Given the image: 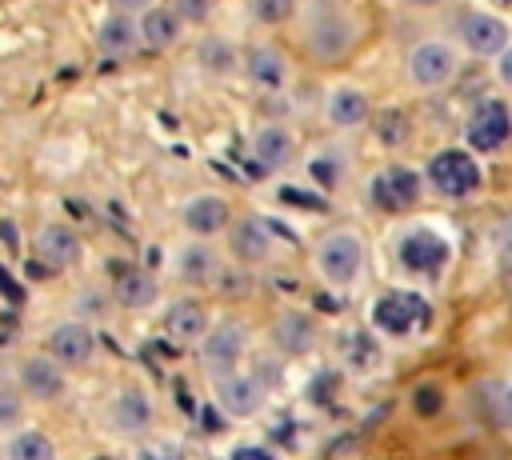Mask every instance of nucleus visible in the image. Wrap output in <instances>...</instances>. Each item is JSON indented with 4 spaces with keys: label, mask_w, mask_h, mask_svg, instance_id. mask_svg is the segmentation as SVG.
<instances>
[{
    "label": "nucleus",
    "mask_w": 512,
    "mask_h": 460,
    "mask_svg": "<svg viewBox=\"0 0 512 460\" xmlns=\"http://www.w3.org/2000/svg\"><path fill=\"white\" fill-rule=\"evenodd\" d=\"M376 132H380V140H384L388 148H400L412 128H408V116H404L400 108H388L384 116H376Z\"/></svg>",
    "instance_id": "obj_29"
},
{
    "label": "nucleus",
    "mask_w": 512,
    "mask_h": 460,
    "mask_svg": "<svg viewBox=\"0 0 512 460\" xmlns=\"http://www.w3.org/2000/svg\"><path fill=\"white\" fill-rule=\"evenodd\" d=\"M252 12L260 24H284L296 12V0H252Z\"/></svg>",
    "instance_id": "obj_31"
},
{
    "label": "nucleus",
    "mask_w": 512,
    "mask_h": 460,
    "mask_svg": "<svg viewBox=\"0 0 512 460\" xmlns=\"http://www.w3.org/2000/svg\"><path fill=\"white\" fill-rule=\"evenodd\" d=\"M20 384L28 396L36 400H56L64 392V368L48 356V352H36V356H24L20 364Z\"/></svg>",
    "instance_id": "obj_20"
},
{
    "label": "nucleus",
    "mask_w": 512,
    "mask_h": 460,
    "mask_svg": "<svg viewBox=\"0 0 512 460\" xmlns=\"http://www.w3.org/2000/svg\"><path fill=\"white\" fill-rule=\"evenodd\" d=\"M428 180L440 196L460 200V196H472L480 188V164L468 148H444L428 160Z\"/></svg>",
    "instance_id": "obj_4"
},
{
    "label": "nucleus",
    "mask_w": 512,
    "mask_h": 460,
    "mask_svg": "<svg viewBox=\"0 0 512 460\" xmlns=\"http://www.w3.org/2000/svg\"><path fill=\"white\" fill-rule=\"evenodd\" d=\"M232 256L244 260V264H260L272 256V228L256 216H244L240 224H232Z\"/></svg>",
    "instance_id": "obj_23"
},
{
    "label": "nucleus",
    "mask_w": 512,
    "mask_h": 460,
    "mask_svg": "<svg viewBox=\"0 0 512 460\" xmlns=\"http://www.w3.org/2000/svg\"><path fill=\"white\" fill-rule=\"evenodd\" d=\"M428 316H432L428 300L420 292H400V288L384 292L376 300V308H372L376 328H384L388 336H412V332H420L428 324Z\"/></svg>",
    "instance_id": "obj_6"
},
{
    "label": "nucleus",
    "mask_w": 512,
    "mask_h": 460,
    "mask_svg": "<svg viewBox=\"0 0 512 460\" xmlns=\"http://www.w3.org/2000/svg\"><path fill=\"white\" fill-rule=\"evenodd\" d=\"M108 4H112V12H124V16H136V12L152 8V0H108Z\"/></svg>",
    "instance_id": "obj_37"
},
{
    "label": "nucleus",
    "mask_w": 512,
    "mask_h": 460,
    "mask_svg": "<svg viewBox=\"0 0 512 460\" xmlns=\"http://www.w3.org/2000/svg\"><path fill=\"white\" fill-rule=\"evenodd\" d=\"M136 32H140V44H144V48L164 52V48H176V44H180L184 24L176 20V12H172L168 4H152V8H144V12H140Z\"/></svg>",
    "instance_id": "obj_18"
},
{
    "label": "nucleus",
    "mask_w": 512,
    "mask_h": 460,
    "mask_svg": "<svg viewBox=\"0 0 512 460\" xmlns=\"http://www.w3.org/2000/svg\"><path fill=\"white\" fill-rule=\"evenodd\" d=\"M96 44H100V52H104V56H112V60H128V56H136V48H140L136 16L108 12V16H104V24H100V32H96Z\"/></svg>",
    "instance_id": "obj_22"
},
{
    "label": "nucleus",
    "mask_w": 512,
    "mask_h": 460,
    "mask_svg": "<svg viewBox=\"0 0 512 460\" xmlns=\"http://www.w3.org/2000/svg\"><path fill=\"white\" fill-rule=\"evenodd\" d=\"M460 36H464V48L472 56H488V60H496L512 44V28L496 12H472V16H464Z\"/></svg>",
    "instance_id": "obj_10"
},
{
    "label": "nucleus",
    "mask_w": 512,
    "mask_h": 460,
    "mask_svg": "<svg viewBox=\"0 0 512 460\" xmlns=\"http://www.w3.org/2000/svg\"><path fill=\"white\" fill-rule=\"evenodd\" d=\"M412 408H416V416H436L444 408V392L436 384H420L412 392Z\"/></svg>",
    "instance_id": "obj_32"
},
{
    "label": "nucleus",
    "mask_w": 512,
    "mask_h": 460,
    "mask_svg": "<svg viewBox=\"0 0 512 460\" xmlns=\"http://www.w3.org/2000/svg\"><path fill=\"white\" fill-rule=\"evenodd\" d=\"M48 352L52 360L64 368V364H88L92 352H96V336L84 320H64L48 332Z\"/></svg>",
    "instance_id": "obj_13"
},
{
    "label": "nucleus",
    "mask_w": 512,
    "mask_h": 460,
    "mask_svg": "<svg viewBox=\"0 0 512 460\" xmlns=\"http://www.w3.org/2000/svg\"><path fill=\"white\" fill-rule=\"evenodd\" d=\"M100 460H108V456H100Z\"/></svg>",
    "instance_id": "obj_41"
},
{
    "label": "nucleus",
    "mask_w": 512,
    "mask_h": 460,
    "mask_svg": "<svg viewBox=\"0 0 512 460\" xmlns=\"http://www.w3.org/2000/svg\"><path fill=\"white\" fill-rule=\"evenodd\" d=\"M408 4H416V8H432V4H440V0H408Z\"/></svg>",
    "instance_id": "obj_40"
},
{
    "label": "nucleus",
    "mask_w": 512,
    "mask_h": 460,
    "mask_svg": "<svg viewBox=\"0 0 512 460\" xmlns=\"http://www.w3.org/2000/svg\"><path fill=\"white\" fill-rule=\"evenodd\" d=\"M344 348H348V356H352V364H356V368H372V364L380 360V348H376V344H372V336H364V332H352Z\"/></svg>",
    "instance_id": "obj_30"
},
{
    "label": "nucleus",
    "mask_w": 512,
    "mask_h": 460,
    "mask_svg": "<svg viewBox=\"0 0 512 460\" xmlns=\"http://www.w3.org/2000/svg\"><path fill=\"white\" fill-rule=\"evenodd\" d=\"M180 216H184V228H188V232H196L200 240H208V236H216L220 228H228L232 208H228V200L216 196V192H196V196L184 200Z\"/></svg>",
    "instance_id": "obj_12"
},
{
    "label": "nucleus",
    "mask_w": 512,
    "mask_h": 460,
    "mask_svg": "<svg viewBox=\"0 0 512 460\" xmlns=\"http://www.w3.org/2000/svg\"><path fill=\"white\" fill-rule=\"evenodd\" d=\"M500 264H504V272H508V280H512V224H508V236H504V244H500Z\"/></svg>",
    "instance_id": "obj_38"
},
{
    "label": "nucleus",
    "mask_w": 512,
    "mask_h": 460,
    "mask_svg": "<svg viewBox=\"0 0 512 460\" xmlns=\"http://www.w3.org/2000/svg\"><path fill=\"white\" fill-rule=\"evenodd\" d=\"M0 460H4V456H0Z\"/></svg>",
    "instance_id": "obj_42"
},
{
    "label": "nucleus",
    "mask_w": 512,
    "mask_h": 460,
    "mask_svg": "<svg viewBox=\"0 0 512 460\" xmlns=\"http://www.w3.org/2000/svg\"><path fill=\"white\" fill-rule=\"evenodd\" d=\"M116 300L124 304V308H132V312H140V308H148L156 296H160V284H156V276H148V272H140V268H124L120 276H116Z\"/></svg>",
    "instance_id": "obj_26"
},
{
    "label": "nucleus",
    "mask_w": 512,
    "mask_h": 460,
    "mask_svg": "<svg viewBox=\"0 0 512 460\" xmlns=\"http://www.w3.org/2000/svg\"><path fill=\"white\" fill-rule=\"evenodd\" d=\"M20 412H24V404H20L16 388L12 384H0V428H12L20 420Z\"/></svg>",
    "instance_id": "obj_34"
},
{
    "label": "nucleus",
    "mask_w": 512,
    "mask_h": 460,
    "mask_svg": "<svg viewBox=\"0 0 512 460\" xmlns=\"http://www.w3.org/2000/svg\"><path fill=\"white\" fill-rule=\"evenodd\" d=\"M508 4H512V0H508Z\"/></svg>",
    "instance_id": "obj_43"
},
{
    "label": "nucleus",
    "mask_w": 512,
    "mask_h": 460,
    "mask_svg": "<svg viewBox=\"0 0 512 460\" xmlns=\"http://www.w3.org/2000/svg\"><path fill=\"white\" fill-rule=\"evenodd\" d=\"M236 48L224 40V36H208L204 44H200V64L208 68V72H228V68H236Z\"/></svg>",
    "instance_id": "obj_28"
},
{
    "label": "nucleus",
    "mask_w": 512,
    "mask_h": 460,
    "mask_svg": "<svg viewBox=\"0 0 512 460\" xmlns=\"http://www.w3.org/2000/svg\"><path fill=\"white\" fill-rule=\"evenodd\" d=\"M252 156L268 172L288 168L296 160V136H292V128H284V124H260L256 136H252Z\"/></svg>",
    "instance_id": "obj_16"
},
{
    "label": "nucleus",
    "mask_w": 512,
    "mask_h": 460,
    "mask_svg": "<svg viewBox=\"0 0 512 460\" xmlns=\"http://www.w3.org/2000/svg\"><path fill=\"white\" fill-rule=\"evenodd\" d=\"M144 460H180V456H176V448H148Z\"/></svg>",
    "instance_id": "obj_39"
},
{
    "label": "nucleus",
    "mask_w": 512,
    "mask_h": 460,
    "mask_svg": "<svg viewBox=\"0 0 512 460\" xmlns=\"http://www.w3.org/2000/svg\"><path fill=\"white\" fill-rule=\"evenodd\" d=\"M368 196L380 212H404L420 200V172H412L408 164H388L384 172L372 176Z\"/></svg>",
    "instance_id": "obj_8"
},
{
    "label": "nucleus",
    "mask_w": 512,
    "mask_h": 460,
    "mask_svg": "<svg viewBox=\"0 0 512 460\" xmlns=\"http://www.w3.org/2000/svg\"><path fill=\"white\" fill-rule=\"evenodd\" d=\"M304 44H308V52H312L320 64L344 60V56L356 48V24H352V16H348V12H336V8H316V12L308 16Z\"/></svg>",
    "instance_id": "obj_1"
},
{
    "label": "nucleus",
    "mask_w": 512,
    "mask_h": 460,
    "mask_svg": "<svg viewBox=\"0 0 512 460\" xmlns=\"http://www.w3.org/2000/svg\"><path fill=\"white\" fill-rule=\"evenodd\" d=\"M164 336L172 344H200L204 332H208V312L196 304V300H172L164 308V320H160Z\"/></svg>",
    "instance_id": "obj_17"
},
{
    "label": "nucleus",
    "mask_w": 512,
    "mask_h": 460,
    "mask_svg": "<svg viewBox=\"0 0 512 460\" xmlns=\"http://www.w3.org/2000/svg\"><path fill=\"white\" fill-rule=\"evenodd\" d=\"M396 260L408 272H416V276H432V272H440L448 264V240L436 236V232H428V228H416V232H408L400 240Z\"/></svg>",
    "instance_id": "obj_11"
},
{
    "label": "nucleus",
    "mask_w": 512,
    "mask_h": 460,
    "mask_svg": "<svg viewBox=\"0 0 512 460\" xmlns=\"http://www.w3.org/2000/svg\"><path fill=\"white\" fill-rule=\"evenodd\" d=\"M324 116H328V124H332V128L352 132V128H360V124H368L372 104H368V96H364L360 88L340 84V88H332V92H328V100H324Z\"/></svg>",
    "instance_id": "obj_19"
},
{
    "label": "nucleus",
    "mask_w": 512,
    "mask_h": 460,
    "mask_svg": "<svg viewBox=\"0 0 512 460\" xmlns=\"http://www.w3.org/2000/svg\"><path fill=\"white\" fill-rule=\"evenodd\" d=\"M8 460H56V448L44 432H16L8 444Z\"/></svg>",
    "instance_id": "obj_27"
},
{
    "label": "nucleus",
    "mask_w": 512,
    "mask_h": 460,
    "mask_svg": "<svg viewBox=\"0 0 512 460\" xmlns=\"http://www.w3.org/2000/svg\"><path fill=\"white\" fill-rule=\"evenodd\" d=\"M244 68H248V80L264 92H280L284 80H288V60L272 44H252L248 56H244Z\"/></svg>",
    "instance_id": "obj_21"
},
{
    "label": "nucleus",
    "mask_w": 512,
    "mask_h": 460,
    "mask_svg": "<svg viewBox=\"0 0 512 460\" xmlns=\"http://www.w3.org/2000/svg\"><path fill=\"white\" fill-rule=\"evenodd\" d=\"M228 460H276L268 448H256V444H240V448H232V456Z\"/></svg>",
    "instance_id": "obj_35"
},
{
    "label": "nucleus",
    "mask_w": 512,
    "mask_h": 460,
    "mask_svg": "<svg viewBox=\"0 0 512 460\" xmlns=\"http://www.w3.org/2000/svg\"><path fill=\"white\" fill-rule=\"evenodd\" d=\"M36 260L48 268V272H60V268H72L80 260V236L68 228V224H44L36 232Z\"/></svg>",
    "instance_id": "obj_15"
},
{
    "label": "nucleus",
    "mask_w": 512,
    "mask_h": 460,
    "mask_svg": "<svg viewBox=\"0 0 512 460\" xmlns=\"http://www.w3.org/2000/svg\"><path fill=\"white\" fill-rule=\"evenodd\" d=\"M360 268H364V240L352 228H336L316 244V272L328 284L348 288L360 276Z\"/></svg>",
    "instance_id": "obj_2"
},
{
    "label": "nucleus",
    "mask_w": 512,
    "mask_h": 460,
    "mask_svg": "<svg viewBox=\"0 0 512 460\" xmlns=\"http://www.w3.org/2000/svg\"><path fill=\"white\" fill-rule=\"evenodd\" d=\"M460 68V52L448 40H420L408 52V76L416 88H444Z\"/></svg>",
    "instance_id": "obj_7"
},
{
    "label": "nucleus",
    "mask_w": 512,
    "mask_h": 460,
    "mask_svg": "<svg viewBox=\"0 0 512 460\" xmlns=\"http://www.w3.org/2000/svg\"><path fill=\"white\" fill-rule=\"evenodd\" d=\"M168 8L176 12V20H180V24H200V20H208L212 0H172Z\"/></svg>",
    "instance_id": "obj_33"
},
{
    "label": "nucleus",
    "mask_w": 512,
    "mask_h": 460,
    "mask_svg": "<svg viewBox=\"0 0 512 460\" xmlns=\"http://www.w3.org/2000/svg\"><path fill=\"white\" fill-rule=\"evenodd\" d=\"M176 276L184 284H196V288H208V284H220L224 276V264H220V252L204 240H192L176 252Z\"/></svg>",
    "instance_id": "obj_14"
},
{
    "label": "nucleus",
    "mask_w": 512,
    "mask_h": 460,
    "mask_svg": "<svg viewBox=\"0 0 512 460\" xmlns=\"http://www.w3.org/2000/svg\"><path fill=\"white\" fill-rule=\"evenodd\" d=\"M216 396H220V404H224L228 416L248 420V416H256V412L264 408V400H268V380L256 376V372H232V376L216 380Z\"/></svg>",
    "instance_id": "obj_9"
},
{
    "label": "nucleus",
    "mask_w": 512,
    "mask_h": 460,
    "mask_svg": "<svg viewBox=\"0 0 512 460\" xmlns=\"http://www.w3.org/2000/svg\"><path fill=\"white\" fill-rule=\"evenodd\" d=\"M496 76H500V80L512 88V44H508V48L496 56Z\"/></svg>",
    "instance_id": "obj_36"
},
{
    "label": "nucleus",
    "mask_w": 512,
    "mask_h": 460,
    "mask_svg": "<svg viewBox=\"0 0 512 460\" xmlns=\"http://www.w3.org/2000/svg\"><path fill=\"white\" fill-rule=\"evenodd\" d=\"M244 352H248V324H240V320H220L200 340V356H204V368L212 380L232 376L240 368Z\"/></svg>",
    "instance_id": "obj_3"
},
{
    "label": "nucleus",
    "mask_w": 512,
    "mask_h": 460,
    "mask_svg": "<svg viewBox=\"0 0 512 460\" xmlns=\"http://www.w3.org/2000/svg\"><path fill=\"white\" fill-rule=\"evenodd\" d=\"M272 344L280 352H288V356H304L316 344V328H312V320L304 312H280L276 324H272Z\"/></svg>",
    "instance_id": "obj_24"
},
{
    "label": "nucleus",
    "mask_w": 512,
    "mask_h": 460,
    "mask_svg": "<svg viewBox=\"0 0 512 460\" xmlns=\"http://www.w3.org/2000/svg\"><path fill=\"white\" fill-rule=\"evenodd\" d=\"M464 140L476 152H500L512 140V108L504 100H496V96L480 100L472 108L468 124H464Z\"/></svg>",
    "instance_id": "obj_5"
},
{
    "label": "nucleus",
    "mask_w": 512,
    "mask_h": 460,
    "mask_svg": "<svg viewBox=\"0 0 512 460\" xmlns=\"http://www.w3.org/2000/svg\"><path fill=\"white\" fill-rule=\"evenodd\" d=\"M112 424L124 432V436H140L148 424H152V400L144 392H120L112 400Z\"/></svg>",
    "instance_id": "obj_25"
}]
</instances>
